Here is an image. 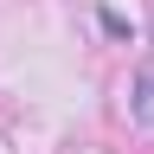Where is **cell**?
Instances as JSON below:
<instances>
[{
	"label": "cell",
	"instance_id": "6da1fadb",
	"mask_svg": "<svg viewBox=\"0 0 154 154\" xmlns=\"http://www.w3.org/2000/svg\"><path fill=\"white\" fill-rule=\"evenodd\" d=\"M128 116H135V122H154V64L128 84Z\"/></svg>",
	"mask_w": 154,
	"mask_h": 154
}]
</instances>
